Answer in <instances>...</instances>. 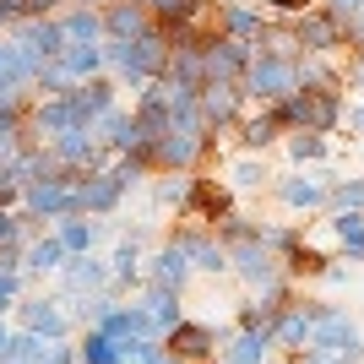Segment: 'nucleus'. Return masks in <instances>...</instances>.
Instances as JSON below:
<instances>
[{
	"instance_id": "34",
	"label": "nucleus",
	"mask_w": 364,
	"mask_h": 364,
	"mask_svg": "<svg viewBox=\"0 0 364 364\" xmlns=\"http://www.w3.org/2000/svg\"><path fill=\"white\" fill-rule=\"evenodd\" d=\"M207 364H213V359H207ZM218 364H223V359H218Z\"/></svg>"
},
{
	"instance_id": "25",
	"label": "nucleus",
	"mask_w": 364,
	"mask_h": 364,
	"mask_svg": "<svg viewBox=\"0 0 364 364\" xmlns=\"http://www.w3.org/2000/svg\"><path fill=\"white\" fill-rule=\"evenodd\" d=\"M60 245H65V250H87V245H92V223H76V218H71L65 234H60Z\"/></svg>"
},
{
	"instance_id": "9",
	"label": "nucleus",
	"mask_w": 364,
	"mask_h": 364,
	"mask_svg": "<svg viewBox=\"0 0 364 364\" xmlns=\"http://www.w3.org/2000/svg\"><path fill=\"white\" fill-rule=\"evenodd\" d=\"M326 191H332V185H326V180H316V174H283V180H277V196L289 201L294 213L326 207Z\"/></svg>"
},
{
	"instance_id": "4",
	"label": "nucleus",
	"mask_w": 364,
	"mask_h": 364,
	"mask_svg": "<svg viewBox=\"0 0 364 364\" xmlns=\"http://www.w3.org/2000/svg\"><path fill=\"white\" fill-rule=\"evenodd\" d=\"M294 38H299L304 55H332V49L343 44V22H337L332 11H299Z\"/></svg>"
},
{
	"instance_id": "10",
	"label": "nucleus",
	"mask_w": 364,
	"mask_h": 364,
	"mask_svg": "<svg viewBox=\"0 0 364 364\" xmlns=\"http://www.w3.org/2000/svg\"><path fill=\"white\" fill-rule=\"evenodd\" d=\"M272 343H277V348H289V353H304V343H310V304L294 299L289 310L272 321Z\"/></svg>"
},
{
	"instance_id": "18",
	"label": "nucleus",
	"mask_w": 364,
	"mask_h": 364,
	"mask_svg": "<svg viewBox=\"0 0 364 364\" xmlns=\"http://www.w3.org/2000/svg\"><path fill=\"white\" fill-rule=\"evenodd\" d=\"M277 131H283V125H277L272 109H267V114H250V120H245V147H272Z\"/></svg>"
},
{
	"instance_id": "2",
	"label": "nucleus",
	"mask_w": 364,
	"mask_h": 364,
	"mask_svg": "<svg viewBox=\"0 0 364 364\" xmlns=\"http://www.w3.org/2000/svg\"><path fill=\"white\" fill-rule=\"evenodd\" d=\"M240 82H245V92L277 104V98L299 92V55H272V49H261V55H250V65H245Z\"/></svg>"
},
{
	"instance_id": "13",
	"label": "nucleus",
	"mask_w": 364,
	"mask_h": 364,
	"mask_svg": "<svg viewBox=\"0 0 364 364\" xmlns=\"http://www.w3.org/2000/svg\"><path fill=\"white\" fill-rule=\"evenodd\" d=\"M147 321H152V326H164V332H174V326L185 321V316H180V294L152 283V294H147Z\"/></svg>"
},
{
	"instance_id": "3",
	"label": "nucleus",
	"mask_w": 364,
	"mask_h": 364,
	"mask_svg": "<svg viewBox=\"0 0 364 364\" xmlns=\"http://www.w3.org/2000/svg\"><path fill=\"white\" fill-rule=\"evenodd\" d=\"M228 267L250 283V289H267V283H277L283 277V261H277V250L272 245H261V240H250V245H234L228 250Z\"/></svg>"
},
{
	"instance_id": "16",
	"label": "nucleus",
	"mask_w": 364,
	"mask_h": 364,
	"mask_svg": "<svg viewBox=\"0 0 364 364\" xmlns=\"http://www.w3.org/2000/svg\"><path fill=\"white\" fill-rule=\"evenodd\" d=\"M332 228H337V240H343V250L364 261V213H337Z\"/></svg>"
},
{
	"instance_id": "20",
	"label": "nucleus",
	"mask_w": 364,
	"mask_h": 364,
	"mask_svg": "<svg viewBox=\"0 0 364 364\" xmlns=\"http://www.w3.org/2000/svg\"><path fill=\"white\" fill-rule=\"evenodd\" d=\"M218 234L223 240H234V245H250V240H261V223H250V218H240V213H228V218H218Z\"/></svg>"
},
{
	"instance_id": "19",
	"label": "nucleus",
	"mask_w": 364,
	"mask_h": 364,
	"mask_svg": "<svg viewBox=\"0 0 364 364\" xmlns=\"http://www.w3.org/2000/svg\"><path fill=\"white\" fill-rule=\"evenodd\" d=\"M326 201H332L337 213H364V180H337L326 191Z\"/></svg>"
},
{
	"instance_id": "15",
	"label": "nucleus",
	"mask_w": 364,
	"mask_h": 364,
	"mask_svg": "<svg viewBox=\"0 0 364 364\" xmlns=\"http://www.w3.org/2000/svg\"><path fill=\"white\" fill-rule=\"evenodd\" d=\"M223 28H228V38H245V44H256L261 16L250 11V6H223Z\"/></svg>"
},
{
	"instance_id": "7",
	"label": "nucleus",
	"mask_w": 364,
	"mask_h": 364,
	"mask_svg": "<svg viewBox=\"0 0 364 364\" xmlns=\"http://www.w3.org/2000/svg\"><path fill=\"white\" fill-rule=\"evenodd\" d=\"M196 109H201V120H207V131H213V125H228L240 114V87H234V82H201Z\"/></svg>"
},
{
	"instance_id": "32",
	"label": "nucleus",
	"mask_w": 364,
	"mask_h": 364,
	"mask_svg": "<svg viewBox=\"0 0 364 364\" xmlns=\"http://www.w3.org/2000/svg\"><path fill=\"white\" fill-rule=\"evenodd\" d=\"M348 125H353V131L364 136V109H353V114H348Z\"/></svg>"
},
{
	"instance_id": "31",
	"label": "nucleus",
	"mask_w": 364,
	"mask_h": 364,
	"mask_svg": "<svg viewBox=\"0 0 364 364\" xmlns=\"http://www.w3.org/2000/svg\"><path fill=\"white\" fill-rule=\"evenodd\" d=\"M348 82H353V87H359V92H364V55H359V60H353V71H348Z\"/></svg>"
},
{
	"instance_id": "33",
	"label": "nucleus",
	"mask_w": 364,
	"mask_h": 364,
	"mask_svg": "<svg viewBox=\"0 0 364 364\" xmlns=\"http://www.w3.org/2000/svg\"><path fill=\"white\" fill-rule=\"evenodd\" d=\"M0 353H6V332H0Z\"/></svg>"
},
{
	"instance_id": "28",
	"label": "nucleus",
	"mask_w": 364,
	"mask_h": 364,
	"mask_svg": "<svg viewBox=\"0 0 364 364\" xmlns=\"http://www.w3.org/2000/svg\"><path fill=\"white\" fill-rule=\"evenodd\" d=\"M234 185H261V164H240L234 168Z\"/></svg>"
},
{
	"instance_id": "8",
	"label": "nucleus",
	"mask_w": 364,
	"mask_h": 364,
	"mask_svg": "<svg viewBox=\"0 0 364 364\" xmlns=\"http://www.w3.org/2000/svg\"><path fill=\"white\" fill-rule=\"evenodd\" d=\"M185 213L196 218V223H218V218H228L234 207H228V191L213 180H196L191 191H185Z\"/></svg>"
},
{
	"instance_id": "21",
	"label": "nucleus",
	"mask_w": 364,
	"mask_h": 364,
	"mask_svg": "<svg viewBox=\"0 0 364 364\" xmlns=\"http://www.w3.org/2000/svg\"><path fill=\"white\" fill-rule=\"evenodd\" d=\"M60 256H65L60 240H38V245L28 250V267H33V272H55V267H60Z\"/></svg>"
},
{
	"instance_id": "1",
	"label": "nucleus",
	"mask_w": 364,
	"mask_h": 364,
	"mask_svg": "<svg viewBox=\"0 0 364 364\" xmlns=\"http://www.w3.org/2000/svg\"><path fill=\"white\" fill-rule=\"evenodd\" d=\"M310 304V343H304V364H364V337L348 321V310H337L326 299Z\"/></svg>"
},
{
	"instance_id": "17",
	"label": "nucleus",
	"mask_w": 364,
	"mask_h": 364,
	"mask_svg": "<svg viewBox=\"0 0 364 364\" xmlns=\"http://www.w3.org/2000/svg\"><path fill=\"white\" fill-rule=\"evenodd\" d=\"M82 364H125L120 343L109 332H87V348H82Z\"/></svg>"
},
{
	"instance_id": "26",
	"label": "nucleus",
	"mask_w": 364,
	"mask_h": 364,
	"mask_svg": "<svg viewBox=\"0 0 364 364\" xmlns=\"http://www.w3.org/2000/svg\"><path fill=\"white\" fill-rule=\"evenodd\" d=\"M114 277H120V283H136V245H120V256H114Z\"/></svg>"
},
{
	"instance_id": "6",
	"label": "nucleus",
	"mask_w": 364,
	"mask_h": 364,
	"mask_svg": "<svg viewBox=\"0 0 364 364\" xmlns=\"http://www.w3.org/2000/svg\"><path fill=\"white\" fill-rule=\"evenodd\" d=\"M168 245H180L185 256H191V267H196V272H228V250L213 240V234H201V228H180Z\"/></svg>"
},
{
	"instance_id": "5",
	"label": "nucleus",
	"mask_w": 364,
	"mask_h": 364,
	"mask_svg": "<svg viewBox=\"0 0 364 364\" xmlns=\"http://www.w3.org/2000/svg\"><path fill=\"white\" fill-rule=\"evenodd\" d=\"M168 348H174V359H185V364H207L218 353V332L207 321H180V326L168 332Z\"/></svg>"
},
{
	"instance_id": "11",
	"label": "nucleus",
	"mask_w": 364,
	"mask_h": 364,
	"mask_svg": "<svg viewBox=\"0 0 364 364\" xmlns=\"http://www.w3.org/2000/svg\"><path fill=\"white\" fill-rule=\"evenodd\" d=\"M191 272H196V267H191V256H185L180 245L158 250V261H152V283H158V289H174V294L185 289V277H191Z\"/></svg>"
},
{
	"instance_id": "14",
	"label": "nucleus",
	"mask_w": 364,
	"mask_h": 364,
	"mask_svg": "<svg viewBox=\"0 0 364 364\" xmlns=\"http://www.w3.org/2000/svg\"><path fill=\"white\" fill-rule=\"evenodd\" d=\"M22 316H28V332H49V337H60V332H65V316L55 310V299H33Z\"/></svg>"
},
{
	"instance_id": "29",
	"label": "nucleus",
	"mask_w": 364,
	"mask_h": 364,
	"mask_svg": "<svg viewBox=\"0 0 364 364\" xmlns=\"http://www.w3.org/2000/svg\"><path fill=\"white\" fill-rule=\"evenodd\" d=\"M158 201H185V185L180 180H164V185H158Z\"/></svg>"
},
{
	"instance_id": "22",
	"label": "nucleus",
	"mask_w": 364,
	"mask_h": 364,
	"mask_svg": "<svg viewBox=\"0 0 364 364\" xmlns=\"http://www.w3.org/2000/svg\"><path fill=\"white\" fill-rule=\"evenodd\" d=\"M109 28L120 33V38H141V33H147V22H141L136 6H114V11H109Z\"/></svg>"
},
{
	"instance_id": "23",
	"label": "nucleus",
	"mask_w": 364,
	"mask_h": 364,
	"mask_svg": "<svg viewBox=\"0 0 364 364\" xmlns=\"http://www.w3.org/2000/svg\"><path fill=\"white\" fill-rule=\"evenodd\" d=\"M289 152L299 158V164H316V158H326V136H316V131H299V136L289 141Z\"/></svg>"
},
{
	"instance_id": "27",
	"label": "nucleus",
	"mask_w": 364,
	"mask_h": 364,
	"mask_svg": "<svg viewBox=\"0 0 364 364\" xmlns=\"http://www.w3.org/2000/svg\"><path fill=\"white\" fill-rule=\"evenodd\" d=\"M326 11H332L337 22H353V11H364V0H326Z\"/></svg>"
},
{
	"instance_id": "30",
	"label": "nucleus",
	"mask_w": 364,
	"mask_h": 364,
	"mask_svg": "<svg viewBox=\"0 0 364 364\" xmlns=\"http://www.w3.org/2000/svg\"><path fill=\"white\" fill-rule=\"evenodd\" d=\"M272 11H289V16H299V11H310V0H267Z\"/></svg>"
},
{
	"instance_id": "12",
	"label": "nucleus",
	"mask_w": 364,
	"mask_h": 364,
	"mask_svg": "<svg viewBox=\"0 0 364 364\" xmlns=\"http://www.w3.org/2000/svg\"><path fill=\"white\" fill-rule=\"evenodd\" d=\"M267 348H277L272 332H234V343L223 348V364H267Z\"/></svg>"
},
{
	"instance_id": "24",
	"label": "nucleus",
	"mask_w": 364,
	"mask_h": 364,
	"mask_svg": "<svg viewBox=\"0 0 364 364\" xmlns=\"http://www.w3.org/2000/svg\"><path fill=\"white\" fill-rule=\"evenodd\" d=\"M71 289H92V283H104V267L98 261H71Z\"/></svg>"
}]
</instances>
